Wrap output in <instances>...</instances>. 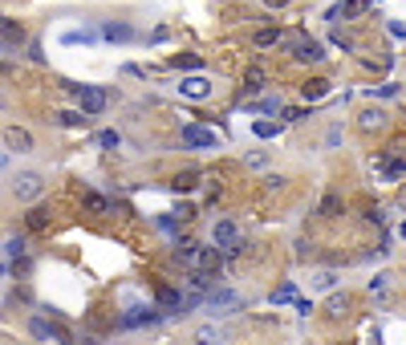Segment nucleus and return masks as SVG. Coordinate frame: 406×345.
Wrapping results in <instances>:
<instances>
[{"label":"nucleus","instance_id":"1","mask_svg":"<svg viewBox=\"0 0 406 345\" xmlns=\"http://www.w3.org/2000/svg\"><path fill=\"white\" fill-rule=\"evenodd\" d=\"M65 90L73 94V102H78V110L81 114H90L97 118L106 106H110V94L102 90V85H85V82H65Z\"/></svg>","mask_w":406,"mask_h":345},{"label":"nucleus","instance_id":"2","mask_svg":"<svg viewBox=\"0 0 406 345\" xmlns=\"http://www.w3.org/2000/svg\"><path fill=\"white\" fill-rule=\"evenodd\" d=\"M285 49H289V57L292 61H301V66H321L325 57H329L321 41H313V37H305V33H289Z\"/></svg>","mask_w":406,"mask_h":345},{"label":"nucleus","instance_id":"3","mask_svg":"<svg viewBox=\"0 0 406 345\" xmlns=\"http://www.w3.org/2000/svg\"><path fill=\"white\" fill-rule=\"evenodd\" d=\"M45 187H49V179L41 175V171H16L8 191H13L16 203H37V199L45 195Z\"/></svg>","mask_w":406,"mask_h":345},{"label":"nucleus","instance_id":"4","mask_svg":"<svg viewBox=\"0 0 406 345\" xmlns=\"http://www.w3.org/2000/svg\"><path fill=\"white\" fill-rule=\"evenodd\" d=\"M211 244L220 248V252H227V256H240L244 252V240H240V228L232 224V219H220L215 228H211Z\"/></svg>","mask_w":406,"mask_h":345},{"label":"nucleus","instance_id":"5","mask_svg":"<svg viewBox=\"0 0 406 345\" xmlns=\"http://www.w3.org/2000/svg\"><path fill=\"white\" fill-rule=\"evenodd\" d=\"M32 37H29V29H25V20H16V17H0V45L8 53H16V49H25Z\"/></svg>","mask_w":406,"mask_h":345},{"label":"nucleus","instance_id":"6","mask_svg":"<svg viewBox=\"0 0 406 345\" xmlns=\"http://www.w3.org/2000/svg\"><path fill=\"white\" fill-rule=\"evenodd\" d=\"M167 313L159 309V305H134V309H126L122 317H118V325L122 329H143V325H155V321H162Z\"/></svg>","mask_w":406,"mask_h":345},{"label":"nucleus","instance_id":"7","mask_svg":"<svg viewBox=\"0 0 406 345\" xmlns=\"http://www.w3.org/2000/svg\"><path fill=\"white\" fill-rule=\"evenodd\" d=\"M386 126H390V114L382 106H362L357 110V131L362 134H382Z\"/></svg>","mask_w":406,"mask_h":345},{"label":"nucleus","instance_id":"8","mask_svg":"<svg viewBox=\"0 0 406 345\" xmlns=\"http://www.w3.org/2000/svg\"><path fill=\"white\" fill-rule=\"evenodd\" d=\"M0 138H4V147L16 150V155H32V150H37V138H32L25 126H16V122H13V126H4Z\"/></svg>","mask_w":406,"mask_h":345},{"label":"nucleus","instance_id":"9","mask_svg":"<svg viewBox=\"0 0 406 345\" xmlns=\"http://www.w3.org/2000/svg\"><path fill=\"white\" fill-rule=\"evenodd\" d=\"M285 41H289V33H285L280 25H273V20H268V25H260L256 33H252V45H256V49H280Z\"/></svg>","mask_w":406,"mask_h":345},{"label":"nucleus","instance_id":"10","mask_svg":"<svg viewBox=\"0 0 406 345\" xmlns=\"http://www.w3.org/2000/svg\"><path fill=\"white\" fill-rule=\"evenodd\" d=\"M20 224H25V231H32V236H37V231H49V224H53V207H49V203H32Z\"/></svg>","mask_w":406,"mask_h":345},{"label":"nucleus","instance_id":"11","mask_svg":"<svg viewBox=\"0 0 406 345\" xmlns=\"http://www.w3.org/2000/svg\"><path fill=\"white\" fill-rule=\"evenodd\" d=\"M179 94H183V98H191V102H203V98H211V82L203 78V73L179 78Z\"/></svg>","mask_w":406,"mask_h":345},{"label":"nucleus","instance_id":"12","mask_svg":"<svg viewBox=\"0 0 406 345\" xmlns=\"http://www.w3.org/2000/svg\"><path fill=\"white\" fill-rule=\"evenodd\" d=\"M264 85H268V69H264V66H248V69H244V85H240V102L252 98V94H260Z\"/></svg>","mask_w":406,"mask_h":345},{"label":"nucleus","instance_id":"13","mask_svg":"<svg viewBox=\"0 0 406 345\" xmlns=\"http://www.w3.org/2000/svg\"><path fill=\"white\" fill-rule=\"evenodd\" d=\"M155 305H159L162 313H179V317H183V293L171 289V284H159V289H155Z\"/></svg>","mask_w":406,"mask_h":345},{"label":"nucleus","instance_id":"14","mask_svg":"<svg viewBox=\"0 0 406 345\" xmlns=\"http://www.w3.org/2000/svg\"><path fill=\"white\" fill-rule=\"evenodd\" d=\"M317 215H321V219H341V215H345V195H341V191H325Z\"/></svg>","mask_w":406,"mask_h":345},{"label":"nucleus","instance_id":"15","mask_svg":"<svg viewBox=\"0 0 406 345\" xmlns=\"http://www.w3.org/2000/svg\"><path fill=\"white\" fill-rule=\"evenodd\" d=\"M102 37H106V41H118V45H126V41H134V25H126V20H106V25H102Z\"/></svg>","mask_w":406,"mask_h":345},{"label":"nucleus","instance_id":"16","mask_svg":"<svg viewBox=\"0 0 406 345\" xmlns=\"http://www.w3.org/2000/svg\"><path fill=\"white\" fill-rule=\"evenodd\" d=\"M183 143L187 147H199V150H208V147H215L220 138L208 131V126H183Z\"/></svg>","mask_w":406,"mask_h":345},{"label":"nucleus","instance_id":"17","mask_svg":"<svg viewBox=\"0 0 406 345\" xmlns=\"http://www.w3.org/2000/svg\"><path fill=\"white\" fill-rule=\"evenodd\" d=\"M81 212L85 215H110L114 203L106 195H97V191H81Z\"/></svg>","mask_w":406,"mask_h":345},{"label":"nucleus","instance_id":"18","mask_svg":"<svg viewBox=\"0 0 406 345\" xmlns=\"http://www.w3.org/2000/svg\"><path fill=\"white\" fill-rule=\"evenodd\" d=\"M329 90H333L329 78H305V82H301V98H305V102H321Z\"/></svg>","mask_w":406,"mask_h":345},{"label":"nucleus","instance_id":"19","mask_svg":"<svg viewBox=\"0 0 406 345\" xmlns=\"http://www.w3.org/2000/svg\"><path fill=\"white\" fill-rule=\"evenodd\" d=\"M199 179H203V175H199L195 167H187V171H179L167 187H171V191H179V195H187V191H195V187H199Z\"/></svg>","mask_w":406,"mask_h":345},{"label":"nucleus","instance_id":"20","mask_svg":"<svg viewBox=\"0 0 406 345\" xmlns=\"http://www.w3.org/2000/svg\"><path fill=\"white\" fill-rule=\"evenodd\" d=\"M199 252H203V248L195 244V240H179V244H175V260L183 264V268H195V264H199Z\"/></svg>","mask_w":406,"mask_h":345},{"label":"nucleus","instance_id":"21","mask_svg":"<svg viewBox=\"0 0 406 345\" xmlns=\"http://www.w3.org/2000/svg\"><path fill=\"white\" fill-rule=\"evenodd\" d=\"M350 293H333L329 301H325V317H333V321H341V317H350Z\"/></svg>","mask_w":406,"mask_h":345},{"label":"nucleus","instance_id":"22","mask_svg":"<svg viewBox=\"0 0 406 345\" xmlns=\"http://www.w3.org/2000/svg\"><path fill=\"white\" fill-rule=\"evenodd\" d=\"M370 4H374V0H341L338 17L341 20H357V17H366V13H370Z\"/></svg>","mask_w":406,"mask_h":345},{"label":"nucleus","instance_id":"23","mask_svg":"<svg viewBox=\"0 0 406 345\" xmlns=\"http://www.w3.org/2000/svg\"><path fill=\"white\" fill-rule=\"evenodd\" d=\"M167 66L187 69V73H199V69H203V57H199V53H175V57H167Z\"/></svg>","mask_w":406,"mask_h":345},{"label":"nucleus","instance_id":"24","mask_svg":"<svg viewBox=\"0 0 406 345\" xmlns=\"http://www.w3.org/2000/svg\"><path fill=\"white\" fill-rule=\"evenodd\" d=\"M53 122H61L69 131H85V126H90V114H81V110H61V114H53Z\"/></svg>","mask_w":406,"mask_h":345},{"label":"nucleus","instance_id":"25","mask_svg":"<svg viewBox=\"0 0 406 345\" xmlns=\"http://www.w3.org/2000/svg\"><path fill=\"white\" fill-rule=\"evenodd\" d=\"M16 305H37V296H32L29 280H20L16 289H8V309H16Z\"/></svg>","mask_w":406,"mask_h":345},{"label":"nucleus","instance_id":"26","mask_svg":"<svg viewBox=\"0 0 406 345\" xmlns=\"http://www.w3.org/2000/svg\"><path fill=\"white\" fill-rule=\"evenodd\" d=\"M29 337L49 341V317H45V313H29Z\"/></svg>","mask_w":406,"mask_h":345},{"label":"nucleus","instance_id":"27","mask_svg":"<svg viewBox=\"0 0 406 345\" xmlns=\"http://www.w3.org/2000/svg\"><path fill=\"white\" fill-rule=\"evenodd\" d=\"M4 256H8V260L29 256V240H25V236H8V240H4Z\"/></svg>","mask_w":406,"mask_h":345},{"label":"nucleus","instance_id":"28","mask_svg":"<svg viewBox=\"0 0 406 345\" xmlns=\"http://www.w3.org/2000/svg\"><path fill=\"white\" fill-rule=\"evenodd\" d=\"M317 293H333V284H338V272H329V268H321V272H313V280H309Z\"/></svg>","mask_w":406,"mask_h":345},{"label":"nucleus","instance_id":"29","mask_svg":"<svg viewBox=\"0 0 406 345\" xmlns=\"http://www.w3.org/2000/svg\"><path fill=\"white\" fill-rule=\"evenodd\" d=\"M32 268H37V264H32V256H16V260L8 264V272H13L16 280H29V277H32Z\"/></svg>","mask_w":406,"mask_h":345},{"label":"nucleus","instance_id":"30","mask_svg":"<svg viewBox=\"0 0 406 345\" xmlns=\"http://www.w3.org/2000/svg\"><path fill=\"white\" fill-rule=\"evenodd\" d=\"M65 45H94L97 37L94 33H85V29H69V33H61Z\"/></svg>","mask_w":406,"mask_h":345},{"label":"nucleus","instance_id":"31","mask_svg":"<svg viewBox=\"0 0 406 345\" xmlns=\"http://www.w3.org/2000/svg\"><path fill=\"white\" fill-rule=\"evenodd\" d=\"M195 345H220V333H215V329H199V333H195Z\"/></svg>","mask_w":406,"mask_h":345},{"label":"nucleus","instance_id":"32","mask_svg":"<svg viewBox=\"0 0 406 345\" xmlns=\"http://www.w3.org/2000/svg\"><path fill=\"white\" fill-rule=\"evenodd\" d=\"M171 215H175V224H191V219H195V207H191V203H179Z\"/></svg>","mask_w":406,"mask_h":345},{"label":"nucleus","instance_id":"33","mask_svg":"<svg viewBox=\"0 0 406 345\" xmlns=\"http://www.w3.org/2000/svg\"><path fill=\"white\" fill-rule=\"evenodd\" d=\"M292 296H297V289H292V284H280L268 301H273V305H285V301H292Z\"/></svg>","mask_w":406,"mask_h":345},{"label":"nucleus","instance_id":"34","mask_svg":"<svg viewBox=\"0 0 406 345\" xmlns=\"http://www.w3.org/2000/svg\"><path fill=\"white\" fill-rule=\"evenodd\" d=\"M333 45H338V49H345V53H354L357 49V41L350 33H333Z\"/></svg>","mask_w":406,"mask_h":345},{"label":"nucleus","instance_id":"35","mask_svg":"<svg viewBox=\"0 0 406 345\" xmlns=\"http://www.w3.org/2000/svg\"><path fill=\"white\" fill-rule=\"evenodd\" d=\"M292 248H297V260L305 264L309 256H313V248H317V244H313V240H297V244H292Z\"/></svg>","mask_w":406,"mask_h":345},{"label":"nucleus","instance_id":"36","mask_svg":"<svg viewBox=\"0 0 406 345\" xmlns=\"http://www.w3.org/2000/svg\"><path fill=\"white\" fill-rule=\"evenodd\" d=\"M252 110H268V114H276V110H285V102H280V98H264V102H256Z\"/></svg>","mask_w":406,"mask_h":345},{"label":"nucleus","instance_id":"37","mask_svg":"<svg viewBox=\"0 0 406 345\" xmlns=\"http://www.w3.org/2000/svg\"><path fill=\"white\" fill-rule=\"evenodd\" d=\"M97 143H102L106 150H114L118 143H122V138H118V131H102V134H97Z\"/></svg>","mask_w":406,"mask_h":345},{"label":"nucleus","instance_id":"38","mask_svg":"<svg viewBox=\"0 0 406 345\" xmlns=\"http://www.w3.org/2000/svg\"><path fill=\"white\" fill-rule=\"evenodd\" d=\"M276 131H280V126H276V122H256V134H260V138H273Z\"/></svg>","mask_w":406,"mask_h":345},{"label":"nucleus","instance_id":"39","mask_svg":"<svg viewBox=\"0 0 406 345\" xmlns=\"http://www.w3.org/2000/svg\"><path fill=\"white\" fill-rule=\"evenodd\" d=\"M29 61H37V66L45 61V53H41V41H29Z\"/></svg>","mask_w":406,"mask_h":345},{"label":"nucleus","instance_id":"40","mask_svg":"<svg viewBox=\"0 0 406 345\" xmlns=\"http://www.w3.org/2000/svg\"><path fill=\"white\" fill-rule=\"evenodd\" d=\"M285 183H289V179H285V175H268V179H264V187H268V191H280Z\"/></svg>","mask_w":406,"mask_h":345},{"label":"nucleus","instance_id":"41","mask_svg":"<svg viewBox=\"0 0 406 345\" xmlns=\"http://www.w3.org/2000/svg\"><path fill=\"white\" fill-rule=\"evenodd\" d=\"M167 37H171V33H167V29H162V25H159V29H155V33L146 37V41H150V45H162V41H167Z\"/></svg>","mask_w":406,"mask_h":345},{"label":"nucleus","instance_id":"42","mask_svg":"<svg viewBox=\"0 0 406 345\" xmlns=\"http://www.w3.org/2000/svg\"><path fill=\"white\" fill-rule=\"evenodd\" d=\"M78 345H106V341H102V337H94V333H81Z\"/></svg>","mask_w":406,"mask_h":345},{"label":"nucleus","instance_id":"43","mask_svg":"<svg viewBox=\"0 0 406 345\" xmlns=\"http://www.w3.org/2000/svg\"><path fill=\"white\" fill-rule=\"evenodd\" d=\"M378 94H382V98H398V85H394V82H386L382 90H378Z\"/></svg>","mask_w":406,"mask_h":345},{"label":"nucleus","instance_id":"44","mask_svg":"<svg viewBox=\"0 0 406 345\" xmlns=\"http://www.w3.org/2000/svg\"><path fill=\"white\" fill-rule=\"evenodd\" d=\"M248 163H252V167H264L268 159H264V150H252V155H248Z\"/></svg>","mask_w":406,"mask_h":345},{"label":"nucleus","instance_id":"45","mask_svg":"<svg viewBox=\"0 0 406 345\" xmlns=\"http://www.w3.org/2000/svg\"><path fill=\"white\" fill-rule=\"evenodd\" d=\"M220 195H224V187H220V183H211V187H208V203H215Z\"/></svg>","mask_w":406,"mask_h":345},{"label":"nucleus","instance_id":"46","mask_svg":"<svg viewBox=\"0 0 406 345\" xmlns=\"http://www.w3.org/2000/svg\"><path fill=\"white\" fill-rule=\"evenodd\" d=\"M386 280H390V277H386V272H378V277H374V280H370V289H378V293H382V289H386Z\"/></svg>","mask_w":406,"mask_h":345},{"label":"nucleus","instance_id":"47","mask_svg":"<svg viewBox=\"0 0 406 345\" xmlns=\"http://www.w3.org/2000/svg\"><path fill=\"white\" fill-rule=\"evenodd\" d=\"M292 0H264V8H276V13H280V8H289Z\"/></svg>","mask_w":406,"mask_h":345},{"label":"nucleus","instance_id":"48","mask_svg":"<svg viewBox=\"0 0 406 345\" xmlns=\"http://www.w3.org/2000/svg\"><path fill=\"white\" fill-rule=\"evenodd\" d=\"M398 231H402V236H406V219H402V228H398Z\"/></svg>","mask_w":406,"mask_h":345}]
</instances>
